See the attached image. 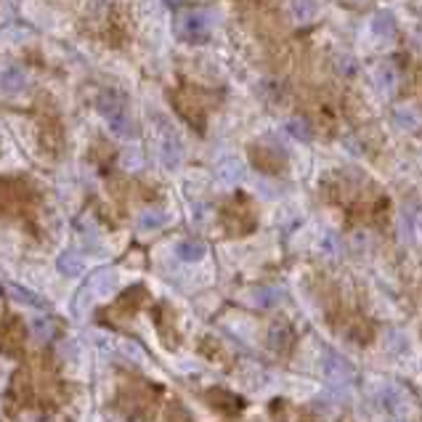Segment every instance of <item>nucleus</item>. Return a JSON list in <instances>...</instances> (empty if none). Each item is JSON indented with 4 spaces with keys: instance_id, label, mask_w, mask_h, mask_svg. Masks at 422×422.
<instances>
[{
    "instance_id": "13",
    "label": "nucleus",
    "mask_w": 422,
    "mask_h": 422,
    "mask_svg": "<svg viewBox=\"0 0 422 422\" xmlns=\"http://www.w3.org/2000/svg\"><path fill=\"white\" fill-rule=\"evenodd\" d=\"M175 255H178L183 263H197L207 255V247H205V242H200V239H183L181 244L175 247Z\"/></svg>"
},
{
    "instance_id": "20",
    "label": "nucleus",
    "mask_w": 422,
    "mask_h": 422,
    "mask_svg": "<svg viewBox=\"0 0 422 422\" xmlns=\"http://www.w3.org/2000/svg\"><path fill=\"white\" fill-rule=\"evenodd\" d=\"M292 13L295 19L311 21L316 16V0H292Z\"/></svg>"
},
{
    "instance_id": "6",
    "label": "nucleus",
    "mask_w": 422,
    "mask_h": 422,
    "mask_svg": "<svg viewBox=\"0 0 422 422\" xmlns=\"http://www.w3.org/2000/svg\"><path fill=\"white\" fill-rule=\"evenodd\" d=\"M6 292H9V298H13L16 303H24V305H30V308H38V311H48V301L38 295V292L27 290V287H21V284H13V281H6Z\"/></svg>"
},
{
    "instance_id": "5",
    "label": "nucleus",
    "mask_w": 422,
    "mask_h": 422,
    "mask_svg": "<svg viewBox=\"0 0 422 422\" xmlns=\"http://www.w3.org/2000/svg\"><path fill=\"white\" fill-rule=\"evenodd\" d=\"M292 342H295V332H292L290 322L279 319V322H274L269 327V345L276 353H287L292 348Z\"/></svg>"
},
{
    "instance_id": "17",
    "label": "nucleus",
    "mask_w": 422,
    "mask_h": 422,
    "mask_svg": "<svg viewBox=\"0 0 422 422\" xmlns=\"http://www.w3.org/2000/svg\"><path fill=\"white\" fill-rule=\"evenodd\" d=\"M284 131H287V136H292L295 141H301V144H308V141L313 139L311 125H308L305 120H301V117H292V120H287Z\"/></svg>"
},
{
    "instance_id": "1",
    "label": "nucleus",
    "mask_w": 422,
    "mask_h": 422,
    "mask_svg": "<svg viewBox=\"0 0 422 422\" xmlns=\"http://www.w3.org/2000/svg\"><path fill=\"white\" fill-rule=\"evenodd\" d=\"M99 112L101 117L107 120L109 131L117 136V139H131L136 136V125H133L131 114H128V104L117 91H107L99 99Z\"/></svg>"
},
{
    "instance_id": "15",
    "label": "nucleus",
    "mask_w": 422,
    "mask_h": 422,
    "mask_svg": "<svg viewBox=\"0 0 422 422\" xmlns=\"http://www.w3.org/2000/svg\"><path fill=\"white\" fill-rule=\"evenodd\" d=\"M168 221H171V215L165 210H146L139 215V232H160Z\"/></svg>"
},
{
    "instance_id": "8",
    "label": "nucleus",
    "mask_w": 422,
    "mask_h": 422,
    "mask_svg": "<svg viewBox=\"0 0 422 422\" xmlns=\"http://www.w3.org/2000/svg\"><path fill=\"white\" fill-rule=\"evenodd\" d=\"M252 303L258 305V308H274V305H279L284 301V290L281 287H274V284H263V287H255L250 292Z\"/></svg>"
},
{
    "instance_id": "9",
    "label": "nucleus",
    "mask_w": 422,
    "mask_h": 422,
    "mask_svg": "<svg viewBox=\"0 0 422 422\" xmlns=\"http://www.w3.org/2000/svg\"><path fill=\"white\" fill-rule=\"evenodd\" d=\"M24 88H27V72L19 70V67H6L3 70V93L13 96V93H21Z\"/></svg>"
},
{
    "instance_id": "14",
    "label": "nucleus",
    "mask_w": 422,
    "mask_h": 422,
    "mask_svg": "<svg viewBox=\"0 0 422 422\" xmlns=\"http://www.w3.org/2000/svg\"><path fill=\"white\" fill-rule=\"evenodd\" d=\"M372 32L377 38H393L396 35V16H393L391 11H377L372 16Z\"/></svg>"
},
{
    "instance_id": "16",
    "label": "nucleus",
    "mask_w": 422,
    "mask_h": 422,
    "mask_svg": "<svg viewBox=\"0 0 422 422\" xmlns=\"http://www.w3.org/2000/svg\"><path fill=\"white\" fill-rule=\"evenodd\" d=\"M393 122H396V125H401V131L417 133L420 131V125H422V117L414 109H409V107H401V109L393 112Z\"/></svg>"
},
{
    "instance_id": "2",
    "label": "nucleus",
    "mask_w": 422,
    "mask_h": 422,
    "mask_svg": "<svg viewBox=\"0 0 422 422\" xmlns=\"http://www.w3.org/2000/svg\"><path fill=\"white\" fill-rule=\"evenodd\" d=\"M210 32H212V24H210V16L205 13V11H189V13H183L181 19H178V38L191 45H202V43L210 40Z\"/></svg>"
},
{
    "instance_id": "12",
    "label": "nucleus",
    "mask_w": 422,
    "mask_h": 422,
    "mask_svg": "<svg viewBox=\"0 0 422 422\" xmlns=\"http://www.w3.org/2000/svg\"><path fill=\"white\" fill-rule=\"evenodd\" d=\"M207 401H212L218 409H223V412H239L242 409V399L237 396V393H232V391H223V388H215V391H210L207 393Z\"/></svg>"
},
{
    "instance_id": "18",
    "label": "nucleus",
    "mask_w": 422,
    "mask_h": 422,
    "mask_svg": "<svg viewBox=\"0 0 422 422\" xmlns=\"http://www.w3.org/2000/svg\"><path fill=\"white\" fill-rule=\"evenodd\" d=\"M114 271L112 269H101V271H96L93 274V279H91V290L96 292V295H109L112 290H114Z\"/></svg>"
},
{
    "instance_id": "19",
    "label": "nucleus",
    "mask_w": 422,
    "mask_h": 422,
    "mask_svg": "<svg viewBox=\"0 0 422 422\" xmlns=\"http://www.w3.org/2000/svg\"><path fill=\"white\" fill-rule=\"evenodd\" d=\"M380 404L385 406V409H391L396 417H401L404 414V393L396 391V388H385V391L380 393Z\"/></svg>"
},
{
    "instance_id": "10",
    "label": "nucleus",
    "mask_w": 422,
    "mask_h": 422,
    "mask_svg": "<svg viewBox=\"0 0 422 422\" xmlns=\"http://www.w3.org/2000/svg\"><path fill=\"white\" fill-rule=\"evenodd\" d=\"M374 85L380 88L382 93H396V88H399V72H396V67H391V64H380L377 70H374Z\"/></svg>"
},
{
    "instance_id": "4",
    "label": "nucleus",
    "mask_w": 422,
    "mask_h": 422,
    "mask_svg": "<svg viewBox=\"0 0 422 422\" xmlns=\"http://www.w3.org/2000/svg\"><path fill=\"white\" fill-rule=\"evenodd\" d=\"M160 157H162V165L168 168V171H178L183 162V146L175 131H173L171 125H162L160 128Z\"/></svg>"
},
{
    "instance_id": "3",
    "label": "nucleus",
    "mask_w": 422,
    "mask_h": 422,
    "mask_svg": "<svg viewBox=\"0 0 422 422\" xmlns=\"http://www.w3.org/2000/svg\"><path fill=\"white\" fill-rule=\"evenodd\" d=\"M324 374L335 385H351L356 380V372H353V367L348 364V359L340 356L337 351H332V348L324 351Z\"/></svg>"
},
{
    "instance_id": "21",
    "label": "nucleus",
    "mask_w": 422,
    "mask_h": 422,
    "mask_svg": "<svg viewBox=\"0 0 422 422\" xmlns=\"http://www.w3.org/2000/svg\"><path fill=\"white\" fill-rule=\"evenodd\" d=\"M32 332H35V337H40V342L50 340V322L48 319H38V322H32Z\"/></svg>"
},
{
    "instance_id": "11",
    "label": "nucleus",
    "mask_w": 422,
    "mask_h": 422,
    "mask_svg": "<svg viewBox=\"0 0 422 422\" xmlns=\"http://www.w3.org/2000/svg\"><path fill=\"white\" fill-rule=\"evenodd\" d=\"M215 173H218V181L234 186V183H239L242 178H244V165H242L237 157H229V160H223L221 165H218Z\"/></svg>"
},
{
    "instance_id": "22",
    "label": "nucleus",
    "mask_w": 422,
    "mask_h": 422,
    "mask_svg": "<svg viewBox=\"0 0 422 422\" xmlns=\"http://www.w3.org/2000/svg\"><path fill=\"white\" fill-rule=\"evenodd\" d=\"M165 3H168V6H171V9H178V6H183V3H186V0H165Z\"/></svg>"
},
{
    "instance_id": "7",
    "label": "nucleus",
    "mask_w": 422,
    "mask_h": 422,
    "mask_svg": "<svg viewBox=\"0 0 422 422\" xmlns=\"http://www.w3.org/2000/svg\"><path fill=\"white\" fill-rule=\"evenodd\" d=\"M56 269H59L61 276H67V279H75V276H80L85 271V261H82V255H77L75 250H64L56 258Z\"/></svg>"
}]
</instances>
